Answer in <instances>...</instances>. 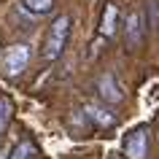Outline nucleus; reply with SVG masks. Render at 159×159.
<instances>
[{
  "label": "nucleus",
  "mask_w": 159,
  "mask_h": 159,
  "mask_svg": "<svg viewBox=\"0 0 159 159\" xmlns=\"http://www.w3.org/2000/svg\"><path fill=\"white\" fill-rule=\"evenodd\" d=\"M70 25H73V19L67 16V14H59L51 27L46 30V38H43V59L46 62H57L67 49V41H70Z\"/></svg>",
  "instance_id": "1"
},
{
  "label": "nucleus",
  "mask_w": 159,
  "mask_h": 159,
  "mask_svg": "<svg viewBox=\"0 0 159 159\" xmlns=\"http://www.w3.org/2000/svg\"><path fill=\"white\" fill-rule=\"evenodd\" d=\"M143 33H146V19L138 8H129L124 16V46L127 51H138L143 43Z\"/></svg>",
  "instance_id": "2"
},
{
  "label": "nucleus",
  "mask_w": 159,
  "mask_h": 159,
  "mask_svg": "<svg viewBox=\"0 0 159 159\" xmlns=\"http://www.w3.org/2000/svg\"><path fill=\"white\" fill-rule=\"evenodd\" d=\"M30 57H33V51H30L27 43L11 46V49L6 51V57H3V70H6V75H11V78L22 75L27 70V65H30Z\"/></svg>",
  "instance_id": "3"
},
{
  "label": "nucleus",
  "mask_w": 159,
  "mask_h": 159,
  "mask_svg": "<svg viewBox=\"0 0 159 159\" xmlns=\"http://www.w3.org/2000/svg\"><path fill=\"white\" fill-rule=\"evenodd\" d=\"M124 157L127 159H146L148 157V129L135 127L124 140Z\"/></svg>",
  "instance_id": "4"
},
{
  "label": "nucleus",
  "mask_w": 159,
  "mask_h": 159,
  "mask_svg": "<svg viewBox=\"0 0 159 159\" xmlns=\"http://www.w3.org/2000/svg\"><path fill=\"white\" fill-rule=\"evenodd\" d=\"M97 97H100L105 105H119V102L124 100V92H121V86H119L116 75L113 73H102L97 78Z\"/></svg>",
  "instance_id": "5"
},
{
  "label": "nucleus",
  "mask_w": 159,
  "mask_h": 159,
  "mask_svg": "<svg viewBox=\"0 0 159 159\" xmlns=\"http://www.w3.org/2000/svg\"><path fill=\"white\" fill-rule=\"evenodd\" d=\"M86 116H89V121L97 127H102V129H111V127L116 124V113H111L108 105H100V102H86Z\"/></svg>",
  "instance_id": "6"
},
{
  "label": "nucleus",
  "mask_w": 159,
  "mask_h": 159,
  "mask_svg": "<svg viewBox=\"0 0 159 159\" xmlns=\"http://www.w3.org/2000/svg\"><path fill=\"white\" fill-rule=\"evenodd\" d=\"M116 25H119V3L108 0L100 16V35L102 38H113L116 35Z\"/></svg>",
  "instance_id": "7"
},
{
  "label": "nucleus",
  "mask_w": 159,
  "mask_h": 159,
  "mask_svg": "<svg viewBox=\"0 0 159 159\" xmlns=\"http://www.w3.org/2000/svg\"><path fill=\"white\" fill-rule=\"evenodd\" d=\"M22 8L35 14V16H43V14H51L54 0H22Z\"/></svg>",
  "instance_id": "8"
},
{
  "label": "nucleus",
  "mask_w": 159,
  "mask_h": 159,
  "mask_svg": "<svg viewBox=\"0 0 159 159\" xmlns=\"http://www.w3.org/2000/svg\"><path fill=\"white\" fill-rule=\"evenodd\" d=\"M146 30H159V0H146Z\"/></svg>",
  "instance_id": "9"
},
{
  "label": "nucleus",
  "mask_w": 159,
  "mask_h": 159,
  "mask_svg": "<svg viewBox=\"0 0 159 159\" xmlns=\"http://www.w3.org/2000/svg\"><path fill=\"white\" fill-rule=\"evenodd\" d=\"M11 116H14V105H11V100H8V97H0V132L8 129Z\"/></svg>",
  "instance_id": "10"
},
{
  "label": "nucleus",
  "mask_w": 159,
  "mask_h": 159,
  "mask_svg": "<svg viewBox=\"0 0 159 159\" xmlns=\"http://www.w3.org/2000/svg\"><path fill=\"white\" fill-rule=\"evenodd\" d=\"M33 154H35V148H33V143H19L16 148H14V157L11 159H33Z\"/></svg>",
  "instance_id": "11"
}]
</instances>
